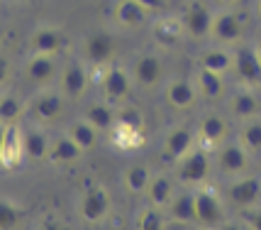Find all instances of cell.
Returning a JSON list of instances; mask_svg holds the SVG:
<instances>
[{"label": "cell", "mask_w": 261, "mask_h": 230, "mask_svg": "<svg viewBox=\"0 0 261 230\" xmlns=\"http://www.w3.org/2000/svg\"><path fill=\"white\" fill-rule=\"evenodd\" d=\"M210 176V154L203 147H193L176 162V179L186 186H200Z\"/></svg>", "instance_id": "6da1fadb"}, {"label": "cell", "mask_w": 261, "mask_h": 230, "mask_svg": "<svg viewBox=\"0 0 261 230\" xmlns=\"http://www.w3.org/2000/svg\"><path fill=\"white\" fill-rule=\"evenodd\" d=\"M227 203L237 208H251L261 203V176H232V184L227 186Z\"/></svg>", "instance_id": "7a4b0ae2"}, {"label": "cell", "mask_w": 261, "mask_h": 230, "mask_svg": "<svg viewBox=\"0 0 261 230\" xmlns=\"http://www.w3.org/2000/svg\"><path fill=\"white\" fill-rule=\"evenodd\" d=\"M66 96L61 91H42L30 101V113L37 123H57L66 110Z\"/></svg>", "instance_id": "3957f363"}, {"label": "cell", "mask_w": 261, "mask_h": 230, "mask_svg": "<svg viewBox=\"0 0 261 230\" xmlns=\"http://www.w3.org/2000/svg\"><path fill=\"white\" fill-rule=\"evenodd\" d=\"M132 76L125 66L120 64H110L108 69L102 71V79H100V86H102V96L108 103H122L129 91H132Z\"/></svg>", "instance_id": "277c9868"}, {"label": "cell", "mask_w": 261, "mask_h": 230, "mask_svg": "<svg viewBox=\"0 0 261 230\" xmlns=\"http://www.w3.org/2000/svg\"><path fill=\"white\" fill-rule=\"evenodd\" d=\"M88 66L83 61H68L64 71H61V79H59V91L66 96L68 101H81L86 91H88Z\"/></svg>", "instance_id": "5b68a950"}, {"label": "cell", "mask_w": 261, "mask_h": 230, "mask_svg": "<svg viewBox=\"0 0 261 230\" xmlns=\"http://www.w3.org/2000/svg\"><path fill=\"white\" fill-rule=\"evenodd\" d=\"M195 213H198V223L200 225L215 228V225H220L225 220V203L217 196V191L203 186V189L195 191Z\"/></svg>", "instance_id": "8992f818"}, {"label": "cell", "mask_w": 261, "mask_h": 230, "mask_svg": "<svg viewBox=\"0 0 261 230\" xmlns=\"http://www.w3.org/2000/svg\"><path fill=\"white\" fill-rule=\"evenodd\" d=\"M110 203H113V198L105 186H91L81 198V218L86 223H102L110 213Z\"/></svg>", "instance_id": "52a82bcc"}, {"label": "cell", "mask_w": 261, "mask_h": 230, "mask_svg": "<svg viewBox=\"0 0 261 230\" xmlns=\"http://www.w3.org/2000/svg\"><path fill=\"white\" fill-rule=\"evenodd\" d=\"M213 20H215L213 8H210L207 3H203V0H193V3L186 8L183 27H186V32L193 37V39H203V37H210Z\"/></svg>", "instance_id": "ba28073f"}, {"label": "cell", "mask_w": 261, "mask_h": 230, "mask_svg": "<svg viewBox=\"0 0 261 230\" xmlns=\"http://www.w3.org/2000/svg\"><path fill=\"white\" fill-rule=\"evenodd\" d=\"M83 57L93 66H108L115 57V37L110 32H91L83 39Z\"/></svg>", "instance_id": "9c48e42d"}, {"label": "cell", "mask_w": 261, "mask_h": 230, "mask_svg": "<svg viewBox=\"0 0 261 230\" xmlns=\"http://www.w3.org/2000/svg\"><path fill=\"white\" fill-rule=\"evenodd\" d=\"M251 152L242 145V142H229V145H220L217 152V167L220 172L227 176H239L249 169Z\"/></svg>", "instance_id": "30bf717a"}, {"label": "cell", "mask_w": 261, "mask_h": 230, "mask_svg": "<svg viewBox=\"0 0 261 230\" xmlns=\"http://www.w3.org/2000/svg\"><path fill=\"white\" fill-rule=\"evenodd\" d=\"M195 140H198V132H193L191 127H186V125L171 127L169 135L164 137V152H161V157L166 162H171V164H176L183 154H188V152L193 150Z\"/></svg>", "instance_id": "8fae6325"}, {"label": "cell", "mask_w": 261, "mask_h": 230, "mask_svg": "<svg viewBox=\"0 0 261 230\" xmlns=\"http://www.w3.org/2000/svg\"><path fill=\"white\" fill-rule=\"evenodd\" d=\"M242 32H244V20L242 15L234 10H222L215 15L213 20V30H210V37L222 42V44H234L242 39Z\"/></svg>", "instance_id": "7c38bea8"}, {"label": "cell", "mask_w": 261, "mask_h": 230, "mask_svg": "<svg viewBox=\"0 0 261 230\" xmlns=\"http://www.w3.org/2000/svg\"><path fill=\"white\" fill-rule=\"evenodd\" d=\"M227 132H229L227 120L222 115L210 113L205 115L200 120V125H198V142H200L203 150H217L227 140Z\"/></svg>", "instance_id": "4fadbf2b"}, {"label": "cell", "mask_w": 261, "mask_h": 230, "mask_svg": "<svg viewBox=\"0 0 261 230\" xmlns=\"http://www.w3.org/2000/svg\"><path fill=\"white\" fill-rule=\"evenodd\" d=\"M149 10L139 0H115L113 5V20L122 30H137L147 22Z\"/></svg>", "instance_id": "5bb4252c"}, {"label": "cell", "mask_w": 261, "mask_h": 230, "mask_svg": "<svg viewBox=\"0 0 261 230\" xmlns=\"http://www.w3.org/2000/svg\"><path fill=\"white\" fill-rule=\"evenodd\" d=\"M234 71L242 83H261V59L256 47H239L234 52Z\"/></svg>", "instance_id": "9a60e30c"}, {"label": "cell", "mask_w": 261, "mask_h": 230, "mask_svg": "<svg viewBox=\"0 0 261 230\" xmlns=\"http://www.w3.org/2000/svg\"><path fill=\"white\" fill-rule=\"evenodd\" d=\"M66 39H64V32L57 30V27H37L32 35H30V49L32 54H51L57 57L59 52L64 49Z\"/></svg>", "instance_id": "2e32d148"}, {"label": "cell", "mask_w": 261, "mask_h": 230, "mask_svg": "<svg viewBox=\"0 0 261 230\" xmlns=\"http://www.w3.org/2000/svg\"><path fill=\"white\" fill-rule=\"evenodd\" d=\"M166 103L173 108V110H188V108H193L195 101H198V86H195V81H188V79H176L171 81L169 86H166Z\"/></svg>", "instance_id": "e0dca14e"}, {"label": "cell", "mask_w": 261, "mask_h": 230, "mask_svg": "<svg viewBox=\"0 0 261 230\" xmlns=\"http://www.w3.org/2000/svg\"><path fill=\"white\" fill-rule=\"evenodd\" d=\"M164 76V66H161V59L154 54H142L135 59V66H132V79L142 86V88H154L161 83Z\"/></svg>", "instance_id": "ac0fdd59"}, {"label": "cell", "mask_w": 261, "mask_h": 230, "mask_svg": "<svg viewBox=\"0 0 261 230\" xmlns=\"http://www.w3.org/2000/svg\"><path fill=\"white\" fill-rule=\"evenodd\" d=\"M24 74L34 86H46L57 76V61L51 54H32L24 64Z\"/></svg>", "instance_id": "d6986e66"}, {"label": "cell", "mask_w": 261, "mask_h": 230, "mask_svg": "<svg viewBox=\"0 0 261 230\" xmlns=\"http://www.w3.org/2000/svg\"><path fill=\"white\" fill-rule=\"evenodd\" d=\"M22 132L17 130V125H5V135H3V142H0L3 167H17V162H22Z\"/></svg>", "instance_id": "ffe728a7"}, {"label": "cell", "mask_w": 261, "mask_h": 230, "mask_svg": "<svg viewBox=\"0 0 261 230\" xmlns=\"http://www.w3.org/2000/svg\"><path fill=\"white\" fill-rule=\"evenodd\" d=\"M83 157V150L68 135H61V137L51 140V147H49V154L46 159L51 162L54 167H66V164H73Z\"/></svg>", "instance_id": "44dd1931"}, {"label": "cell", "mask_w": 261, "mask_h": 230, "mask_svg": "<svg viewBox=\"0 0 261 230\" xmlns=\"http://www.w3.org/2000/svg\"><path fill=\"white\" fill-rule=\"evenodd\" d=\"M225 74H217L213 69H205L200 66L198 69V76H195V86H198V93L203 96L205 101H220L225 96Z\"/></svg>", "instance_id": "7402d4cb"}, {"label": "cell", "mask_w": 261, "mask_h": 230, "mask_svg": "<svg viewBox=\"0 0 261 230\" xmlns=\"http://www.w3.org/2000/svg\"><path fill=\"white\" fill-rule=\"evenodd\" d=\"M49 147H51V140L46 137L39 127H30V130L22 132V150L27 159H32V162L46 159Z\"/></svg>", "instance_id": "603a6c76"}, {"label": "cell", "mask_w": 261, "mask_h": 230, "mask_svg": "<svg viewBox=\"0 0 261 230\" xmlns=\"http://www.w3.org/2000/svg\"><path fill=\"white\" fill-rule=\"evenodd\" d=\"M147 198L151 206L169 208V203L173 201V181L169 176H164V174H154L147 186Z\"/></svg>", "instance_id": "cb8c5ba5"}, {"label": "cell", "mask_w": 261, "mask_h": 230, "mask_svg": "<svg viewBox=\"0 0 261 230\" xmlns=\"http://www.w3.org/2000/svg\"><path fill=\"white\" fill-rule=\"evenodd\" d=\"M98 132H100V130H98L95 125H91L86 118L73 120V123L66 127V135L73 140V142H76V145H79L83 152L93 150V147L98 145Z\"/></svg>", "instance_id": "d4e9b609"}, {"label": "cell", "mask_w": 261, "mask_h": 230, "mask_svg": "<svg viewBox=\"0 0 261 230\" xmlns=\"http://www.w3.org/2000/svg\"><path fill=\"white\" fill-rule=\"evenodd\" d=\"M169 213L176 223H183V225H193V223H198V213H195V194L173 196V201L169 203Z\"/></svg>", "instance_id": "484cf974"}, {"label": "cell", "mask_w": 261, "mask_h": 230, "mask_svg": "<svg viewBox=\"0 0 261 230\" xmlns=\"http://www.w3.org/2000/svg\"><path fill=\"white\" fill-rule=\"evenodd\" d=\"M229 110L239 120H251V118H259L261 103L251 91H237L229 101Z\"/></svg>", "instance_id": "4316f807"}, {"label": "cell", "mask_w": 261, "mask_h": 230, "mask_svg": "<svg viewBox=\"0 0 261 230\" xmlns=\"http://www.w3.org/2000/svg\"><path fill=\"white\" fill-rule=\"evenodd\" d=\"M183 32H186L183 20H176V17H161L154 22V39L161 47H171L173 42H178Z\"/></svg>", "instance_id": "83f0119b"}, {"label": "cell", "mask_w": 261, "mask_h": 230, "mask_svg": "<svg viewBox=\"0 0 261 230\" xmlns=\"http://www.w3.org/2000/svg\"><path fill=\"white\" fill-rule=\"evenodd\" d=\"M115 127L129 132H144V113L137 105H117L115 108Z\"/></svg>", "instance_id": "f1b7e54d"}, {"label": "cell", "mask_w": 261, "mask_h": 230, "mask_svg": "<svg viewBox=\"0 0 261 230\" xmlns=\"http://www.w3.org/2000/svg\"><path fill=\"white\" fill-rule=\"evenodd\" d=\"M83 118H86L91 125L98 127L100 132H110V130H115V108L110 103H91L88 108H86Z\"/></svg>", "instance_id": "f546056e"}, {"label": "cell", "mask_w": 261, "mask_h": 230, "mask_svg": "<svg viewBox=\"0 0 261 230\" xmlns=\"http://www.w3.org/2000/svg\"><path fill=\"white\" fill-rule=\"evenodd\" d=\"M24 110H27V103L20 96H15V93H3L0 96V123L3 125H15L24 115Z\"/></svg>", "instance_id": "4dcf8cb0"}, {"label": "cell", "mask_w": 261, "mask_h": 230, "mask_svg": "<svg viewBox=\"0 0 261 230\" xmlns=\"http://www.w3.org/2000/svg\"><path fill=\"white\" fill-rule=\"evenodd\" d=\"M151 176H154V174L149 172V167H144V164H132L125 172V176H122V184H125V189L129 194L139 196V194H147V186H149V181H151Z\"/></svg>", "instance_id": "1f68e13d"}, {"label": "cell", "mask_w": 261, "mask_h": 230, "mask_svg": "<svg viewBox=\"0 0 261 230\" xmlns=\"http://www.w3.org/2000/svg\"><path fill=\"white\" fill-rule=\"evenodd\" d=\"M200 66L213 69L217 74H227L234 66V57L229 54L227 49H207V52L200 54Z\"/></svg>", "instance_id": "d6a6232c"}, {"label": "cell", "mask_w": 261, "mask_h": 230, "mask_svg": "<svg viewBox=\"0 0 261 230\" xmlns=\"http://www.w3.org/2000/svg\"><path fill=\"white\" fill-rule=\"evenodd\" d=\"M239 142H242L251 154H261V118L244 120V127L239 130Z\"/></svg>", "instance_id": "836d02e7"}, {"label": "cell", "mask_w": 261, "mask_h": 230, "mask_svg": "<svg viewBox=\"0 0 261 230\" xmlns=\"http://www.w3.org/2000/svg\"><path fill=\"white\" fill-rule=\"evenodd\" d=\"M137 228L139 230H161L164 228V216L159 213L156 206H144L137 213Z\"/></svg>", "instance_id": "e575fe53"}, {"label": "cell", "mask_w": 261, "mask_h": 230, "mask_svg": "<svg viewBox=\"0 0 261 230\" xmlns=\"http://www.w3.org/2000/svg\"><path fill=\"white\" fill-rule=\"evenodd\" d=\"M22 223V211L15 206L12 201L0 198V230H12Z\"/></svg>", "instance_id": "d590c367"}, {"label": "cell", "mask_w": 261, "mask_h": 230, "mask_svg": "<svg viewBox=\"0 0 261 230\" xmlns=\"http://www.w3.org/2000/svg\"><path fill=\"white\" fill-rule=\"evenodd\" d=\"M242 218L247 220V225L254 230H261V206H251L242 211Z\"/></svg>", "instance_id": "8d00e7d4"}, {"label": "cell", "mask_w": 261, "mask_h": 230, "mask_svg": "<svg viewBox=\"0 0 261 230\" xmlns=\"http://www.w3.org/2000/svg\"><path fill=\"white\" fill-rule=\"evenodd\" d=\"M8 79H10V61H8V57L0 54V86H5Z\"/></svg>", "instance_id": "74e56055"}, {"label": "cell", "mask_w": 261, "mask_h": 230, "mask_svg": "<svg viewBox=\"0 0 261 230\" xmlns=\"http://www.w3.org/2000/svg\"><path fill=\"white\" fill-rule=\"evenodd\" d=\"M147 10H159V8H164V0H139Z\"/></svg>", "instance_id": "f35d334b"}, {"label": "cell", "mask_w": 261, "mask_h": 230, "mask_svg": "<svg viewBox=\"0 0 261 230\" xmlns=\"http://www.w3.org/2000/svg\"><path fill=\"white\" fill-rule=\"evenodd\" d=\"M220 5H225V8H234V5H239L242 0H217Z\"/></svg>", "instance_id": "ab89813d"}, {"label": "cell", "mask_w": 261, "mask_h": 230, "mask_svg": "<svg viewBox=\"0 0 261 230\" xmlns=\"http://www.w3.org/2000/svg\"><path fill=\"white\" fill-rule=\"evenodd\" d=\"M256 52H259V59H261V39L256 42Z\"/></svg>", "instance_id": "60d3db41"}, {"label": "cell", "mask_w": 261, "mask_h": 230, "mask_svg": "<svg viewBox=\"0 0 261 230\" xmlns=\"http://www.w3.org/2000/svg\"><path fill=\"white\" fill-rule=\"evenodd\" d=\"M256 12H259V17H261V0L256 3Z\"/></svg>", "instance_id": "b9f144b4"}, {"label": "cell", "mask_w": 261, "mask_h": 230, "mask_svg": "<svg viewBox=\"0 0 261 230\" xmlns=\"http://www.w3.org/2000/svg\"><path fill=\"white\" fill-rule=\"evenodd\" d=\"M0 8H3V0H0Z\"/></svg>", "instance_id": "7bdbcfd3"}]
</instances>
